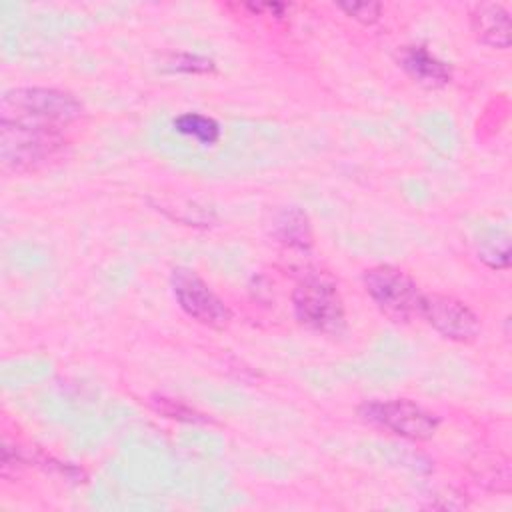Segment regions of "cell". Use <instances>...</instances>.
<instances>
[{
	"label": "cell",
	"mask_w": 512,
	"mask_h": 512,
	"mask_svg": "<svg viewBox=\"0 0 512 512\" xmlns=\"http://www.w3.org/2000/svg\"><path fill=\"white\" fill-rule=\"evenodd\" d=\"M66 144V130L0 122V160L10 172L40 170L58 160Z\"/></svg>",
	"instance_id": "cell-2"
},
{
	"label": "cell",
	"mask_w": 512,
	"mask_h": 512,
	"mask_svg": "<svg viewBox=\"0 0 512 512\" xmlns=\"http://www.w3.org/2000/svg\"><path fill=\"white\" fill-rule=\"evenodd\" d=\"M166 70L178 74H212L216 70V64L212 58L196 52H176L168 58Z\"/></svg>",
	"instance_id": "cell-14"
},
{
	"label": "cell",
	"mask_w": 512,
	"mask_h": 512,
	"mask_svg": "<svg viewBox=\"0 0 512 512\" xmlns=\"http://www.w3.org/2000/svg\"><path fill=\"white\" fill-rule=\"evenodd\" d=\"M358 416L368 424L414 442L430 440L440 426V418L434 412L408 398L368 400L358 408Z\"/></svg>",
	"instance_id": "cell-5"
},
{
	"label": "cell",
	"mask_w": 512,
	"mask_h": 512,
	"mask_svg": "<svg viewBox=\"0 0 512 512\" xmlns=\"http://www.w3.org/2000/svg\"><path fill=\"white\" fill-rule=\"evenodd\" d=\"M84 114L82 102L58 88L18 86L2 92L0 122L66 130Z\"/></svg>",
	"instance_id": "cell-1"
},
{
	"label": "cell",
	"mask_w": 512,
	"mask_h": 512,
	"mask_svg": "<svg viewBox=\"0 0 512 512\" xmlns=\"http://www.w3.org/2000/svg\"><path fill=\"white\" fill-rule=\"evenodd\" d=\"M362 284L370 300L390 320L410 322L418 316L424 292L404 270L390 264H378L364 270Z\"/></svg>",
	"instance_id": "cell-4"
},
{
	"label": "cell",
	"mask_w": 512,
	"mask_h": 512,
	"mask_svg": "<svg viewBox=\"0 0 512 512\" xmlns=\"http://www.w3.org/2000/svg\"><path fill=\"white\" fill-rule=\"evenodd\" d=\"M398 62L414 82L426 88H442L452 80V66L422 44L404 46Z\"/></svg>",
	"instance_id": "cell-8"
},
{
	"label": "cell",
	"mask_w": 512,
	"mask_h": 512,
	"mask_svg": "<svg viewBox=\"0 0 512 512\" xmlns=\"http://www.w3.org/2000/svg\"><path fill=\"white\" fill-rule=\"evenodd\" d=\"M478 258L492 270L510 266V236L504 230H490L478 242Z\"/></svg>",
	"instance_id": "cell-12"
},
{
	"label": "cell",
	"mask_w": 512,
	"mask_h": 512,
	"mask_svg": "<svg viewBox=\"0 0 512 512\" xmlns=\"http://www.w3.org/2000/svg\"><path fill=\"white\" fill-rule=\"evenodd\" d=\"M292 310L298 324L326 334L338 336L346 330L344 300L334 282L308 276L296 284L292 292Z\"/></svg>",
	"instance_id": "cell-3"
},
{
	"label": "cell",
	"mask_w": 512,
	"mask_h": 512,
	"mask_svg": "<svg viewBox=\"0 0 512 512\" xmlns=\"http://www.w3.org/2000/svg\"><path fill=\"white\" fill-rule=\"evenodd\" d=\"M470 28L478 42L490 48L506 50L510 46V14L502 4H476L470 12Z\"/></svg>",
	"instance_id": "cell-9"
},
{
	"label": "cell",
	"mask_w": 512,
	"mask_h": 512,
	"mask_svg": "<svg viewBox=\"0 0 512 512\" xmlns=\"http://www.w3.org/2000/svg\"><path fill=\"white\" fill-rule=\"evenodd\" d=\"M150 402H152L154 410L158 414H162L164 418L178 420V422H188V424H206V422H210V418L206 414L198 412L196 408L188 406L182 400H176V398H170V396H164V394H154Z\"/></svg>",
	"instance_id": "cell-13"
},
{
	"label": "cell",
	"mask_w": 512,
	"mask_h": 512,
	"mask_svg": "<svg viewBox=\"0 0 512 512\" xmlns=\"http://www.w3.org/2000/svg\"><path fill=\"white\" fill-rule=\"evenodd\" d=\"M170 288L178 308L194 322L222 330L232 320L230 306L192 268L176 266L170 274Z\"/></svg>",
	"instance_id": "cell-6"
},
{
	"label": "cell",
	"mask_w": 512,
	"mask_h": 512,
	"mask_svg": "<svg viewBox=\"0 0 512 512\" xmlns=\"http://www.w3.org/2000/svg\"><path fill=\"white\" fill-rule=\"evenodd\" d=\"M172 130L202 146H214L222 138V126L216 118L200 112H182L172 118Z\"/></svg>",
	"instance_id": "cell-11"
},
{
	"label": "cell",
	"mask_w": 512,
	"mask_h": 512,
	"mask_svg": "<svg viewBox=\"0 0 512 512\" xmlns=\"http://www.w3.org/2000/svg\"><path fill=\"white\" fill-rule=\"evenodd\" d=\"M418 316L452 342H472L480 334V316L462 300L438 292H424Z\"/></svg>",
	"instance_id": "cell-7"
},
{
	"label": "cell",
	"mask_w": 512,
	"mask_h": 512,
	"mask_svg": "<svg viewBox=\"0 0 512 512\" xmlns=\"http://www.w3.org/2000/svg\"><path fill=\"white\" fill-rule=\"evenodd\" d=\"M272 234L274 238L292 248V250H300L306 252L312 248L314 244V232H312V224L310 218L304 210L290 206V208H282L272 224Z\"/></svg>",
	"instance_id": "cell-10"
},
{
	"label": "cell",
	"mask_w": 512,
	"mask_h": 512,
	"mask_svg": "<svg viewBox=\"0 0 512 512\" xmlns=\"http://www.w3.org/2000/svg\"><path fill=\"white\" fill-rule=\"evenodd\" d=\"M338 8L350 16L352 20L360 24H374L382 16V4L380 2H342Z\"/></svg>",
	"instance_id": "cell-15"
}]
</instances>
